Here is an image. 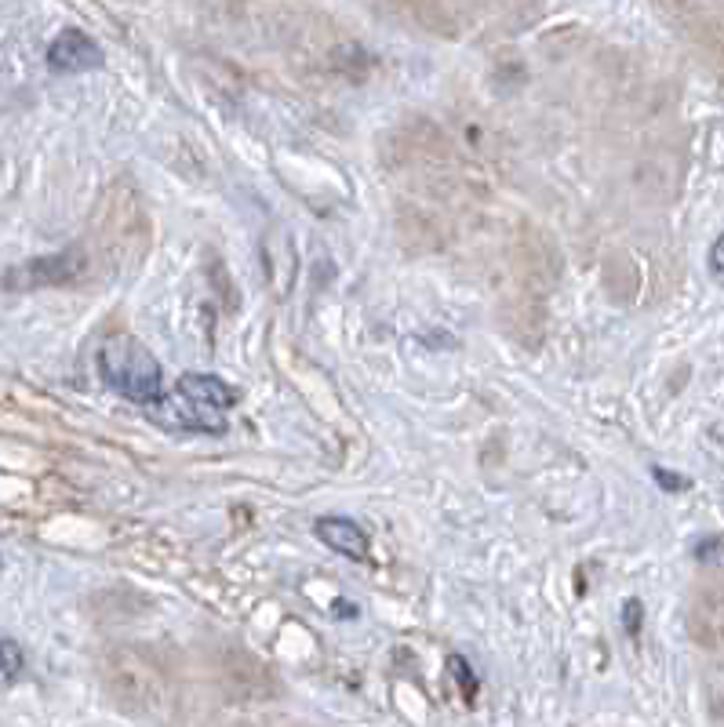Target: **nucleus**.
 <instances>
[{
	"mask_svg": "<svg viewBox=\"0 0 724 727\" xmlns=\"http://www.w3.org/2000/svg\"><path fill=\"white\" fill-rule=\"evenodd\" d=\"M84 273V255L77 248H66L59 255H41V259H30L15 266L8 273V291L26 288H62V284H73V280Z\"/></svg>",
	"mask_w": 724,
	"mask_h": 727,
	"instance_id": "obj_3",
	"label": "nucleus"
},
{
	"mask_svg": "<svg viewBox=\"0 0 724 727\" xmlns=\"http://www.w3.org/2000/svg\"><path fill=\"white\" fill-rule=\"evenodd\" d=\"M102 48L88 33L81 30H62L59 37L48 44V70L51 73H84V70H102Z\"/></svg>",
	"mask_w": 724,
	"mask_h": 727,
	"instance_id": "obj_4",
	"label": "nucleus"
},
{
	"mask_svg": "<svg viewBox=\"0 0 724 727\" xmlns=\"http://www.w3.org/2000/svg\"><path fill=\"white\" fill-rule=\"evenodd\" d=\"M710 269H714V277L724 280V233L714 240V248H710Z\"/></svg>",
	"mask_w": 724,
	"mask_h": 727,
	"instance_id": "obj_11",
	"label": "nucleus"
},
{
	"mask_svg": "<svg viewBox=\"0 0 724 727\" xmlns=\"http://www.w3.org/2000/svg\"><path fill=\"white\" fill-rule=\"evenodd\" d=\"M237 404L233 393L219 375H201V371H186L175 382V393L153 404L150 415L164 429H179V433H226L230 429V408Z\"/></svg>",
	"mask_w": 724,
	"mask_h": 727,
	"instance_id": "obj_1",
	"label": "nucleus"
},
{
	"mask_svg": "<svg viewBox=\"0 0 724 727\" xmlns=\"http://www.w3.org/2000/svg\"><path fill=\"white\" fill-rule=\"evenodd\" d=\"M448 669H452V677H455V684H459V691H463L466 702H473V698H477V688H481V680L473 677L470 662L459 655H448Z\"/></svg>",
	"mask_w": 724,
	"mask_h": 727,
	"instance_id": "obj_7",
	"label": "nucleus"
},
{
	"mask_svg": "<svg viewBox=\"0 0 724 727\" xmlns=\"http://www.w3.org/2000/svg\"><path fill=\"white\" fill-rule=\"evenodd\" d=\"M22 669H26V655H22L19 640L4 637L0 640V673H4V684H15Z\"/></svg>",
	"mask_w": 724,
	"mask_h": 727,
	"instance_id": "obj_6",
	"label": "nucleus"
},
{
	"mask_svg": "<svg viewBox=\"0 0 724 727\" xmlns=\"http://www.w3.org/2000/svg\"><path fill=\"white\" fill-rule=\"evenodd\" d=\"M652 477H655V484H659L663 491H688V488H692V480L681 477V473H674V469L652 466Z\"/></svg>",
	"mask_w": 724,
	"mask_h": 727,
	"instance_id": "obj_9",
	"label": "nucleus"
},
{
	"mask_svg": "<svg viewBox=\"0 0 724 727\" xmlns=\"http://www.w3.org/2000/svg\"><path fill=\"white\" fill-rule=\"evenodd\" d=\"M717 553H724V542L721 538H703V542H695V560H717Z\"/></svg>",
	"mask_w": 724,
	"mask_h": 727,
	"instance_id": "obj_10",
	"label": "nucleus"
},
{
	"mask_svg": "<svg viewBox=\"0 0 724 727\" xmlns=\"http://www.w3.org/2000/svg\"><path fill=\"white\" fill-rule=\"evenodd\" d=\"M95 368L113 393H121L124 400L139 404V408H153L164 400L161 360L131 335H113V339L102 342L99 353H95Z\"/></svg>",
	"mask_w": 724,
	"mask_h": 727,
	"instance_id": "obj_2",
	"label": "nucleus"
},
{
	"mask_svg": "<svg viewBox=\"0 0 724 727\" xmlns=\"http://www.w3.org/2000/svg\"><path fill=\"white\" fill-rule=\"evenodd\" d=\"M623 629H626V637L630 640L641 637V629H644V604L641 600H634V597L623 600Z\"/></svg>",
	"mask_w": 724,
	"mask_h": 727,
	"instance_id": "obj_8",
	"label": "nucleus"
},
{
	"mask_svg": "<svg viewBox=\"0 0 724 727\" xmlns=\"http://www.w3.org/2000/svg\"><path fill=\"white\" fill-rule=\"evenodd\" d=\"M313 535L321 538L328 549H335L339 557H350V560H357V564L368 560V535H364V528L357 520L328 513V517L313 520Z\"/></svg>",
	"mask_w": 724,
	"mask_h": 727,
	"instance_id": "obj_5",
	"label": "nucleus"
}]
</instances>
